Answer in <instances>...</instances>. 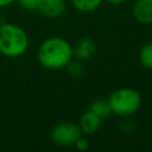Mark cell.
<instances>
[{
    "label": "cell",
    "mask_w": 152,
    "mask_h": 152,
    "mask_svg": "<svg viewBox=\"0 0 152 152\" xmlns=\"http://www.w3.org/2000/svg\"><path fill=\"white\" fill-rule=\"evenodd\" d=\"M74 58L72 45L63 37L53 36L44 39L37 50L39 64L48 70H59Z\"/></svg>",
    "instance_id": "6da1fadb"
},
{
    "label": "cell",
    "mask_w": 152,
    "mask_h": 152,
    "mask_svg": "<svg viewBox=\"0 0 152 152\" xmlns=\"http://www.w3.org/2000/svg\"><path fill=\"white\" fill-rule=\"evenodd\" d=\"M28 37L26 31L15 24H0V53L8 58H17L26 52Z\"/></svg>",
    "instance_id": "7a4b0ae2"
},
{
    "label": "cell",
    "mask_w": 152,
    "mask_h": 152,
    "mask_svg": "<svg viewBox=\"0 0 152 152\" xmlns=\"http://www.w3.org/2000/svg\"><path fill=\"white\" fill-rule=\"evenodd\" d=\"M141 101L140 93L137 89L129 87L119 88L114 90L108 97L112 113L120 118H128L137 113L141 106Z\"/></svg>",
    "instance_id": "3957f363"
},
{
    "label": "cell",
    "mask_w": 152,
    "mask_h": 152,
    "mask_svg": "<svg viewBox=\"0 0 152 152\" xmlns=\"http://www.w3.org/2000/svg\"><path fill=\"white\" fill-rule=\"evenodd\" d=\"M81 131L77 124L71 121H62L56 124L50 131L51 141L59 147L74 146L77 138L81 135Z\"/></svg>",
    "instance_id": "277c9868"
},
{
    "label": "cell",
    "mask_w": 152,
    "mask_h": 152,
    "mask_svg": "<svg viewBox=\"0 0 152 152\" xmlns=\"http://www.w3.org/2000/svg\"><path fill=\"white\" fill-rule=\"evenodd\" d=\"M72 51H74V58L81 62L89 61L90 58L94 57L96 52V43L90 37L80 38L72 46Z\"/></svg>",
    "instance_id": "5b68a950"
},
{
    "label": "cell",
    "mask_w": 152,
    "mask_h": 152,
    "mask_svg": "<svg viewBox=\"0 0 152 152\" xmlns=\"http://www.w3.org/2000/svg\"><path fill=\"white\" fill-rule=\"evenodd\" d=\"M66 8L65 0H40L37 11L45 18L55 19L61 17Z\"/></svg>",
    "instance_id": "8992f818"
},
{
    "label": "cell",
    "mask_w": 152,
    "mask_h": 152,
    "mask_svg": "<svg viewBox=\"0 0 152 152\" xmlns=\"http://www.w3.org/2000/svg\"><path fill=\"white\" fill-rule=\"evenodd\" d=\"M132 12L138 23L152 25V0H137L133 5Z\"/></svg>",
    "instance_id": "52a82bcc"
},
{
    "label": "cell",
    "mask_w": 152,
    "mask_h": 152,
    "mask_svg": "<svg viewBox=\"0 0 152 152\" xmlns=\"http://www.w3.org/2000/svg\"><path fill=\"white\" fill-rule=\"evenodd\" d=\"M78 127H80V131L82 134L84 135H91L94 134L101 126V119L95 115L91 110H86L81 118H80V121H78Z\"/></svg>",
    "instance_id": "ba28073f"
},
{
    "label": "cell",
    "mask_w": 152,
    "mask_h": 152,
    "mask_svg": "<svg viewBox=\"0 0 152 152\" xmlns=\"http://www.w3.org/2000/svg\"><path fill=\"white\" fill-rule=\"evenodd\" d=\"M88 109L91 110L95 115H97L101 120L104 119V118H107L112 113V109H110L108 99H96V100L91 101Z\"/></svg>",
    "instance_id": "9c48e42d"
},
{
    "label": "cell",
    "mask_w": 152,
    "mask_h": 152,
    "mask_svg": "<svg viewBox=\"0 0 152 152\" xmlns=\"http://www.w3.org/2000/svg\"><path fill=\"white\" fill-rule=\"evenodd\" d=\"M70 1L77 11L88 13L97 10L104 0H70Z\"/></svg>",
    "instance_id": "30bf717a"
},
{
    "label": "cell",
    "mask_w": 152,
    "mask_h": 152,
    "mask_svg": "<svg viewBox=\"0 0 152 152\" xmlns=\"http://www.w3.org/2000/svg\"><path fill=\"white\" fill-rule=\"evenodd\" d=\"M139 62L144 68L152 70V42H148L141 46L139 51Z\"/></svg>",
    "instance_id": "8fae6325"
},
{
    "label": "cell",
    "mask_w": 152,
    "mask_h": 152,
    "mask_svg": "<svg viewBox=\"0 0 152 152\" xmlns=\"http://www.w3.org/2000/svg\"><path fill=\"white\" fill-rule=\"evenodd\" d=\"M65 69H66V71H68V74L70 75V76H72V77H78V76H81L82 75V72H83V65H82V62L81 61H78V59H71L69 63H68V65L65 66Z\"/></svg>",
    "instance_id": "7c38bea8"
},
{
    "label": "cell",
    "mask_w": 152,
    "mask_h": 152,
    "mask_svg": "<svg viewBox=\"0 0 152 152\" xmlns=\"http://www.w3.org/2000/svg\"><path fill=\"white\" fill-rule=\"evenodd\" d=\"M18 4L20 5V7L25 11L32 12V11H37L40 0H17Z\"/></svg>",
    "instance_id": "4fadbf2b"
},
{
    "label": "cell",
    "mask_w": 152,
    "mask_h": 152,
    "mask_svg": "<svg viewBox=\"0 0 152 152\" xmlns=\"http://www.w3.org/2000/svg\"><path fill=\"white\" fill-rule=\"evenodd\" d=\"M89 141H88V139L84 137V135H80L78 138H77V140L75 141V144H74V147L76 148V150H78V151H87L88 148H89Z\"/></svg>",
    "instance_id": "5bb4252c"
},
{
    "label": "cell",
    "mask_w": 152,
    "mask_h": 152,
    "mask_svg": "<svg viewBox=\"0 0 152 152\" xmlns=\"http://www.w3.org/2000/svg\"><path fill=\"white\" fill-rule=\"evenodd\" d=\"M120 129H121L124 133H127V134H128V133H133L134 129H135V125H134L133 121L128 120L127 116H125L124 120H122V122H121V125H120Z\"/></svg>",
    "instance_id": "9a60e30c"
},
{
    "label": "cell",
    "mask_w": 152,
    "mask_h": 152,
    "mask_svg": "<svg viewBox=\"0 0 152 152\" xmlns=\"http://www.w3.org/2000/svg\"><path fill=\"white\" fill-rule=\"evenodd\" d=\"M14 1H17V0H0V8H1V7H7V6H10V5H12Z\"/></svg>",
    "instance_id": "2e32d148"
},
{
    "label": "cell",
    "mask_w": 152,
    "mask_h": 152,
    "mask_svg": "<svg viewBox=\"0 0 152 152\" xmlns=\"http://www.w3.org/2000/svg\"><path fill=\"white\" fill-rule=\"evenodd\" d=\"M107 2H109V4H112V5H121V4H124L126 0H106Z\"/></svg>",
    "instance_id": "e0dca14e"
}]
</instances>
